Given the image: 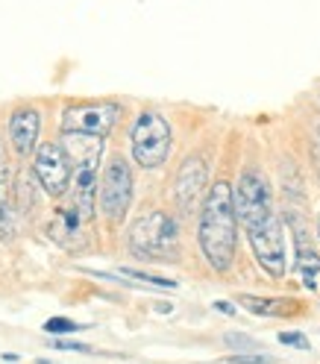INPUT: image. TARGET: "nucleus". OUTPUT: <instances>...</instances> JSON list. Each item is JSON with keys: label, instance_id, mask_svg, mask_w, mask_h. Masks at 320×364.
I'll use <instances>...</instances> for the list:
<instances>
[{"label": "nucleus", "instance_id": "5701e85b", "mask_svg": "<svg viewBox=\"0 0 320 364\" xmlns=\"http://www.w3.org/2000/svg\"><path fill=\"white\" fill-rule=\"evenodd\" d=\"M4 206H6V182L0 179V209H4Z\"/></svg>", "mask_w": 320, "mask_h": 364}, {"label": "nucleus", "instance_id": "2eb2a0df", "mask_svg": "<svg viewBox=\"0 0 320 364\" xmlns=\"http://www.w3.org/2000/svg\"><path fill=\"white\" fill-rule=\"evenodd\" d=\"M77 329H82V326L68 321V317H50V321L44 323V332L48 335H65V332H77Z\"/></svg>", "mask_w": 320, "mask_h": 364}, {"label": "nucleus", "instance_id": "b1692460", "mask_svg": "<svg viewBox=\"0 0 320 364\" xmlns=\"http://www.w3.org/2000/svg\"><path fill=\"white\" fill-rule=\"evenodd\" d=\"M317 238H320V218H317Z\"/></svg>", "mask_w": 320, "mask_h": 364}, {"label": "nucleus", "instance_id": "a211bd4d", "mask_svg": "<svg viewBox=\"0 0 320 364\" xmlns=\"http://www.w3.org/2000/svg\"><path fill=\"white\" fill-rule=\"evenodd\" d=\"M279 341L288 347H297V350H309V338L297 335V332H279Z\"/></svg>", "mask_w": 320, "mask_h": 364}, {"label": "nucleus", "instance_id": "0eeeda50", "mask_svg": "<svg viewBox=\"0 0 320 364\" xmlns=\"http://www.w3.org/2000/svg\"><path fill=\"white\" fill-rule=\"evenodd\" d=\"M132 200V173L121 156H115L100 179V209L109 220H121Z\"/></svg>", "mask_w": 320, "mask_h": 364}, {"label": "nucleus", "instance_id": "f8f14e48", "mask_svg": "<svg viewBox=\"0 0 320 364\" xmlns=\"http://www.w3.org/2000/svg\"><path fill=\"white\" fill-rule=\"evenodd\" d=\"M297 270H300V279L306 288L317 285V273H320V256L317 250L306 241V232L297 230Z\"/></svg>", "mask_w": 320, "mask_h": 364}, {"label": "nucleus", "instance_id": "ddd939ff", "mask_svg": "<svg viewBox=\"0 0 320 364\" xmlns=\"http://www.w3.org/2000/svg\"><path fill=\"white\" fill-rule=\"evenodd\" d=\"M238 303L253 311V314H288V306L294 303H285V300H265V297H253V294H241Z\"/></svg>", "mask_w": 320, "mask_h": 364}, {"label": "nucleus", "instance_id": "1a4fd4ad", "mask_svg": "<svg viewBox=\"0 0 320 364\" xmlns=\"http://www.w3.org/2000/svg\"><path fill=\"white\" fill-rule=\"evenodd\" d=\"M121 115V106L115 103H88V106H74L65 112L62 118V132H88L106 139L109 129L115 127Z\"/></svg>", "mask_w": 320, "mask_h": 364}, {"label": "nucleus", "instance_id": "f257e3e1", "mask_svg": "<svg viewBox=\"0 0 320 364\" xmlns=\"http://www.w3.org/2000/svg\"><path fill=\"white\" fill-rule=\"evenodd\" d=\"M200 250L215 270H230L238 241V215L230 182H215L200 212Z\"/></svg>", "mask_w": 320, "mask_h": 364}, {"label": "nucleus", "instance_id": "423d86ee", "mask_svg": "<svg viewBox=\"0 0 320 364\" xmlns=\"http://www.w3.org/2000/svg\"><path fill=\"white\" fill-rule=\"evenodd\" d=\"M233 200H235V215L244 223V230L262 223L273 209H270V191L267 182L259 171H244L238 186L233 188Z\"/></svg>", "mask_w": 320, "mask_h": 364}, {"label": "nucleus", "instance_id": "dca6fc26", "mask_svg": "<svg viewBox=\"0 0 320 364\" xmlns=\"http://www.w3.org/2000/svg\"><path fill=\"white\" fill-rule=\"evenodd\" d=\"M223 344L233 347V350H256V341L250 335H238V332H226L223 335Z\"/></svg>", "mask_w": 320, "mask_h": 364}, {"label": "nucleus", "instance_id": "9b49d317", "mask_svg": "<svg viewBox=\"0 0 320 364\" xmlns=\"http://www.w3.org/2000/svg\"><path fill=\"white\" fill-rule=\"evenodd\" d=\"M38 112L36 109H18L15 115L9 118V141L15 147V153L21 159H27L33 150H36V141H38Z\"/></svg>", "mask_w": 320, "mask_h": 364}, {"label": "nucleus", "instance_id": "9d476101", "mask_svg": "<svg viewBox=\"0 0 320 364\" xmlns=\"http://www.w3.org/2000/svg\"><path fill=\"white\" fill-rule=\"evenodd\" d=\"M206 194V162L200 156H188L176 173V203L182 215L197 212V203Z\"/></svg>", "mask_w": 320, "mask_h": 364}, {"label": "nucleus", "instance_id": "4468645a", "mask_svg": "<svg viewBox=\"0 0 320 364\" xmlns=\"http://www.w3.org/2000/svg\"><path fill=\"white\" fill-rule=\"evenodd\" d=\"M121 273H124V277H132V279H142V282H150V285H156V288H176V282H174V279H162V277H150V273H144V270H132V267H124Z\"/></svg>", "mask_w": 320, "mask_h": 364}, {"label": "nucleus", "instance_id": "7ed1b4c3", "mask_svg": "<svg viewBox=\"0 0 320 364\" xmlns=\"http://www.w3.org/2000/svg\"><path fill=\"white\" fill-rule=\"evenodd\" d=\"M129 247L135 256H144L153 262H174L179 247L176 220L165 212H150L139 218L129 230Z\"/></svg>", "mask_w": 320, "mask_h": 364}, {"label": "nucleus", "instance_id": "4be33fe9", "mask_svg": "<svg viewBox=\"0 0 320 364\" xmlns=\"http://www.w3.org/2000/svg\"><path fill=\"white\" fill-rule=\"evenodd\" d=\"M215 309H218V311H223V314H235V306H233V303H226V300H218V303H215Z\"/></svg>", "mask_w": 320, "mask_h": 364}, {"label": "nucleus", "instance_id": "39448f33", "mask_svg": "<svg viewBox=\"0 0 320 364\" xmlns=\"http://www.w3.org/2000/svg\"><path fill=\"white\" fill-rule=\"evenodd\" d=\"M250 247L256 253V262L270 273V277H285L288 270V250H285V230L277 212H270L262 223L247 230Z\"/></svg>", "mask_w": 320, "mask_h": 364}, {"label": "nucleus", "instance_id": "f3484780", "mask_svg": "<svg viewBox=\"0 0 320 364\" xmlns=\"http://www.w3.org/2000/svg\"><path fill=\"white\" fill-rule=\"evenodd\" d=\"M18 232V223H15V215H12V209L9 206H4L0 209V238H12Z\"/></svg>", "mask_w": 320, "mask_h": 364}, {"label": "nucleus", "instance_id": "aec40b11", "mask_svg": "<svg viewBox=\"0 0 320 364\" xmlns=\"http://www.w3.org/2000/svg\"><path fill=\"white\" fill-rule=\"evenodd\" d=\"M18 188H21V209H30V206H33V194H30L33 186H30V176H21V186H18Z\"/></svg>", "mask_w": 320, "mask_h": 364}, {"label": "nucleus", "instance_id": "6ab92c4d", "mask_svg": "<svg viewBox=\"0 0 320 364\" xmlns=\"http://www.w3.org/2000/svg\"><path fill=\"white\" fill-rule=\"evenodd\" d=\"M273 358H267V355H247V353H235V355H230V364H270Z\"/></svg>", "mask_w": 320, "mask_h": 364}, {"label": "nucleus", "instance_id": "412c9836", "mask_svg": "<svg viewBox=\"0 0 320 364\" xmlns=\"http://www.w3.org/2000/svg\"><path fill=\"white\" fill-rule=\"evenodd\" d=\"M56 350H74V353H91L85 344H74V341H56Z\"/></svg>", "mask_w": 320, "mask_h": 364}, {"label": "nucleus", "instance_id": "6e6552de", "mask_svg": "<svg viewBox=\"0 0 320 364\" xmlns=\"http://www.w3.org/2000/svg\"><path fill=\"white\" fill-rule=\"evenodd\" d=\"M41 188L50 197H62L71 188V159H68L62 144H41L36 153V165H33Z\"/></svg>", "mask_w": 320, "mask_h": 364}, {"label": "nucleus", "instance_id": "20e7f679", "mask_svg": "<svg viewBox=\"0 0 320 364\" xmlns=\"http://www.w3.org/2000/svg\"><path fill=\"white\" fill-rule=\"evenodd\" d=\"M171 153V127L159 112H142L132 127V156L142 168L165 165Z\"/></svg>", "mask_w": 320, "mask_h": 364}, {"label": "nucleus", "instance_id": "f03ea898", "mask_svg": "<svg viewBox=\"0 0 320 364\" xmlns=\"http://www.w3.org/2000/svg\"><path fill=\"white\" fill-rule=\"evenodd\" d=\"M62 147L74 171V209L91 218L97 197V165L103 156V139L88 132H62Z\"/></svg>", "mask_w": 320, "mask_h": 364}]
</instances>
